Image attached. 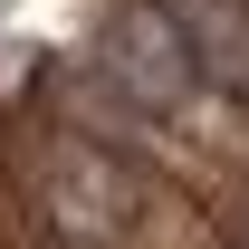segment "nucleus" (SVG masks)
Masks as SVG:
<instances>
[{"instance_id": "nucleus-3", "label": "nucleus", "mask_w": 249, "mask_h": 249, "mask_svg": "<svg viewBox=\"0 0 249 249\" xmlns=\"http://www.w3.org/2000/svg\"><path fill=\"white\" fill-rule=\"evenodd\" d=\"M163 10H173V29H182L192 67L249 96V0H163Z\"/></svg>"}, {"instance_id": "nucleus-1", "label": "nucleus", "mask_w": 249, "mask_h": 249, "mask_svg": "<svg viewBox=\"0 0 249 249\" xmlns=\"http://www.w3.org/2000/svg\"><path fill=\"white\" fill-rule=\"evenodd\" d=\"M38 211H48V230H58L67 249H134V230H144V182H134L106 144L58 134V144L38 154Z\"/></svg>"}, {"instance_id": "nucleus-2", "label": "nucleus", "mask_w": 249, "mask_h": 249, "mask_svg": "<svg viewBox=\"0 0 249 249\" xmlns=\"http://www.w3.org/2000/svg\"><path fill=\"white\" fill-rule=\"evenodd\" d=\"M96 67H106V87L134 96V106H154V115H182L192 96H201V67H192L182 29H173V10L163 0H124L106 38H96Z\"/></svg>"}]
</instances>
